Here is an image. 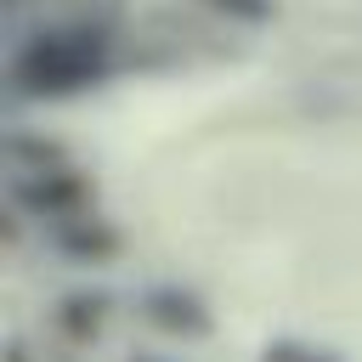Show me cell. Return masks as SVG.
Listing matches in <instances>:
<instances>
[{
  "instance_id": "1",
  "label": "cell",
  "mask_w": 362,
  "mask_h": 362,
  "mask_svg": "<svg viewBox=\"0 0 362 362\" xmlns=\"http://www.w3.org/2000/svg\"><path fill=\"white\" fill-rule=\"evenodd\" d=\"M113 68V40L90 23H51V28H34L28 40H17L11 62H6V79L17 96H34V102H62V96H79L90 85H102Z\"/></svg>"
},
{
  "instance_id": "4",
  "label": "cell",
  "mask_w": 362,
  "mask_h": 362,
  "mask_svg": "<svg viewBox=\"0 0 362 362\" xmlns=\"http://www.w3.org/2000/svg\"><path fill=\"white\" fill-rule=\"evenodd\" d=\"M57 249L74 255V260H113V255H119V232H113L107 221L68 215V221H57Z\"/></svg>"
},
{
  "instance_id": "5",
  "label": "cell",
  "mask_w": 362,
  "mask_h": 362,
  "mask_svg": "<svg viewBox=\"0 0 362 362\" xmlns=\"http://www.w3.org/2000/svg\"><path fill=\"white\" fill-rule=\"evenodd\" d=\"M102 322H107V294L102 288H79V294L62 300V334L68 339H96Z\"/></svg>"
},
{
  "instance_id": "3",
  "label": "cell",
  "mask_w": 362,
  "mask_h": 362,
  "mask_svg": "<svg viewBox=\"0 0 362 362\" xmlns=\"http://www.w3.org/2000/svg\"><path fill=\"white\" fill-rule=\"evenodd\" d=\"M141 317H147L153 328H164V334H181V339L209 334V305H204L192 288H181V283L147 288V294H141Z\"/></svg>"
},
{
  "instance_id": "7",
  "label": "cell",
  "mask_w": 362,
  "mask_h": 362,
  "mask_svg": "<svg viewBox=\"0 0 362 362\" xmlns=\"http://www.w3.org/2000/svg\"><path fill=\"white\" fill-rule=\"evenodd\" d=\"M260 362H339L334 351H317V345H294V339H283V345H272Z\"/></svg>"
},
{
  "instance_id": "2",
  "label": "cell",
  "mask_w": 362,
  "mask_h": 362,
  "mask_svg": "<svg viewBox=\"0 0 362 362\" xmlns=\"http://www.w3.org/2000/svg\"><path fill=\"white\" fill-rule=\"evenodd\" d=\"M11 198L28 209V215H40V221H68V215H85V204L96 198V187H90V175H79V170H68L62 158L57 164H34V170H17L11 175Z\"/></svg>"
},
{
  "instance_id": "6",
  "label": "cell",
  "mask_w": 362,
  "mask_h": 362,
  "mask_svg": "<svg viewBox=\"0 0 362 362\" xmlns=\"http://www.w3.org/2000/svg\"><path fill=\"white\" fill-rule=\"evenodd\" d=\"M204 6L232 17V23H272L277 17V0H204Z\"/></svg>"
}]
</instances>
